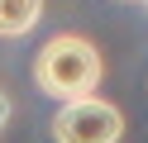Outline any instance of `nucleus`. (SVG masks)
Wrapping results in <instances>:
<instances>
[{"mask_svg": "<svg viewBox=\"0 0 148 143\" xmlns=\"http://www.w3.org/2000/svg\"><path fill=\"white\" fill-rule=\"evenodd\" d=\"M138 5H143V0H138Z\"/></svg>", "mask_w": 148, "mask_h": 143, "instance_id": "6", "label": "nucleus"}, {"mask_svg": "<svg viewBox=\"0 0 148 143\" xmlns=\"http://www.w3.org/2000/svg\"><path fill=\"white\" fill-rule=\"evenodd\" d=\"M105 81V57L91 38L81 34H53L34 57V86L53 100H81L96 95V86Z\"/></svg>", "mask_w": 148, "mask_h": 143, "instance_id": "1", "label": "nucleus"}, {"mask_svg": "<svg viewBox=\"0 0 148 143\" xmlns=\"http://www.w3.org/2000/svg\"><path fill=\"white\" fill-rule=\"evenodd\" d=\"M124 138V110L100 95L62 100L53 114V143H119Z\"/></svg>", "mask_w": 148, "mask_h": 143, "instance_id": "2", "label": "nucleus"}, {"mask_svg": "<svg viewBox=\"0 0 148 143\" xmlns=\"http://www.w3.org/2000/svg\"><path fill=\"white\" fill-rule=\"evenodd\" d=\"M143 10H148V0H143Z\"/></svg>", "mask_w": 148, "mask_h": 143, "instance_id": "5", "label": "nucleus"}, {"mask_svg": "<svg viewBox=\"0 0 148 143\" xmlns=\"http://www.w3.org/2000/svg\"><path fill=\"white\" fill-rule=\"evenodd\" d=\"M43 19V0H0V38H29Z\"/></svg>", "mask_w": 148, "mask_h": 143, "instance_id": "3", "label": "nucleus"}, {"mask_svg": "<svg viewBox=\"0 0 148 143\" xmlns=\"http://www.w3.org/2000/svg\"><path fill=\"white\" fill-rule=\"evenodd\" d=\"M10 114H14V100L5 91H0V129H5V124H10Z\"/></svg>", "mask_w": 148, "mask_h": 143, "instance_id": "4", "label": "nucleus"}]
</instances>
